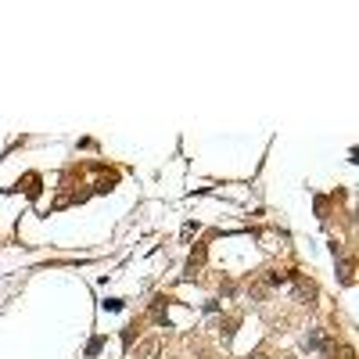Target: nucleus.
Listing matches in <instances>:
<instances>
[{
  "label": "nucleus",
  "instance_id": "f257e3e1",
  "mask_svg": "<svg viewBox=\"0 0 359 359\" xmlns=\"http://www.w3.org/2000/svg\"><path fill=\"white\" fill-rule=\"evenodd\" d=\"M291 281H295V298H298V302H305V305H312V298H316V284H312V281H305L302 273H291Z\"/></svg>",
  "mask_w": 359,
  "mask_h": 359
},
{
  "label": "nucleus",
  "instance_id": "f03ea898",
  "mask_svg": "<svg viewBox=\"0 0 359 359\" xmlns=\"http://www.w3.org/2000/svg\"><path fill=\"white\" fill-rule=\"evenodd\" d=\"M158 352H162V341H158V338H147V341L137 345L133 359H158Z\"/></svg>",
  "mask_w": 359,
  "mask_h": 359
},
{
  "label": "nucleus",
  "instance_id": "7ed1b4c3",
  "mask_svg": "<svg viewBox=\"0 0 359 359\" xmlns=\"http://www.w3.org/2000/svg\"><path fill=\"white\" fill-rule=\"evenodd\" d=\"M288 281H291V273H281V269H269V273L262 276V284H266V288H284Z\"/></svg>",
  "mask_w": 359,
  "mask_h": 359
},
{
  "label": "nucleus",
  "instance_id": "20e7f679",
  "mask_svg": "<svg viewBox=\"0 0 359 359\" xmlns=\"http://www.w3.org/2000/svg\"><path fill=\"white\" fill-rule=\"evenodd\" d=\"M101 348H104V338H90V345H87V359H97Z\"/></svg>",
  "mask_w": 359,
  "mask_h": 359
},
{
  "label": "nucleus",
  "instance_id": "39448f33",
  "mask_svg": "<svg viewBox=\"0 0 359 359\" xmlns=\"http://www.w3.org/2000/svg\"><path fill=\"white\" fill-rule=\"evenodd\" d=\"M341 284H352V262L348 259L341 262Z\"/></svg>",
  "mask_w": 359,
  "mask_h": 359
},
{
  "label": "nucleus",
  "instance_id": "423d86ee",
  "mask_svg": "<svg viewBox=\"0 0 359 359\" xmlns=\"http://www.w3.org/2000/svg\"><path fill=\"white\" fill-rule=\"evenodd\" d=\"M133 338H137V327H126V331H123V345L133 348Z\"/></svg>",
  "mask_w": 359,
  "mask_h": 359
},
{
  "label": "nucleus",
  "instance_id": "0eeeda50",
  "mask_svg": "<svg viewBox=\"0 0 359 359\" xmlns=\"http://www.w3.org/2000/svg\"><path fill=\"white\" fill-rule=\"evenodd\" d=\"M320 345H324L320 334H309V338H305V348H320Z\"/></svg>",
  "mask_w": 359,
  "mask_h": 359
},
{
  "label": "nucleus",
  "instance_id": "6e6552de",
  "mask_svg": "<svg viewBox=\"0 0 359 359\" xmlns=\"http://www.w3.org/2000/svg\"><path fill=\"white\" fill-rule=\"evenodd\" d=\"M341 359H355V352L352 348H341Z\"/></svg>",
  "mask_w": 359,
  "mask_h": 359
},
{
  "label": "nucleus",
  "instance_id": "1a4fd4ad",
  "mask_svg": "<svg viewBox=\"0 0 359 359\" xmlns=\"http://www.w3.org/2000/svg\"><path fill=\"white\" fill-rule=\"evenodd\" d=\"M248 359H269V355H266V352H252Z\"/></svg>",
  "mask_w": 359,
  "mask_h": 359
}]
</instances>
